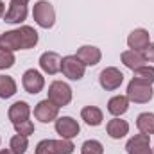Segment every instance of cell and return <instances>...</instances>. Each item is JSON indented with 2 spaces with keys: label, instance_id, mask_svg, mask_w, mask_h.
<instances>
[{
  "label": "cell",
  "instance_id": "4316f807",
  "mask_svg": "<svg viewBox=\"0 0 154 154\" xmlns=\"http://www.w3.org/2000/svg\"><path fill=\"white\" fill-rule=\"evenodd\" d=\"M14 63H16L14 54H13L11 50L0 48V70H7V68H11Z\"/></svg>",
  "mask_w": 154,
  "mask_h": 154
},
{
  "label": "cell",
  "instance_id": "7c38bea8",
  "mask_svg": "<svg viewBox=\"0 0 154 154\" xmlns=\"http://www.w3.org/2000/svg\"><path fill=\"white\" fill-rule=\"evenodd\" d=\"M149 43H151V36H149V31H145V29H134L129 36H127V45H129V48L131 50H145L147 47H149Z\"/></svg>",
  "mask_w": 154,
  "mask_h": 154
},
{
  "label": "cell",
  "instance_id": "3957f363",
  "mask_svg": "<svg viewBox=\"0 0 154 154\" xmlns=\"http://www.w3.org/2000/svg\"><path fill=\"white\" fill-rule=\"evenodd\" d=\"M48 100H52L59 108L68 106L72 102V88H70V84H66L63 81L50 82V86H48Z\"/></svg>",
  "mask_w": 154,
  "mask_h": 154
},
{
  "label": "cell",
  "instance_id": "d4e9b609",
  "mask_svg": "<svg viewBox=\"0 0 154 154\" xmlns=\"http://www.w3.org/2000/svg\"><path fill=\"white\" fill-rule=\"evenodd\" d=\"M34 152H36V154H59L57 142H56V140H50V138H47V140H41L38 145H36Z\"/></svg>",
  "mask_w": 154,
  "mask_h": 154
},
{
  "label": "cell",
  "instance_id": "ffe728a7",
  "mask_svg": "<svg viewBox=\"0 0 154 154\" xmlns=\"http://www.w3.org/2000/svg\"><path fill=\"white\" fill-rule=\"evenodd\" d=\"M127 109H129V99L125 95H115L108 100V111L113 116L124 115Z\"/></svg>",
  "mask_w": 154,
  "mask_h": 154
},
{
  "label": "cell",
  "instance_id": "5bb4252c",
  "mask_svg": "<svg viewBox=\"0 0 154 154\" xmlns=\"http://www.w3.org/2000/svg\"><path fill=\"white\" fill-rule=\"evenodd\" d=\"M7 116H9V120L13 122V125H14V124H20V122H23V120H29V116H31V106H29L25 100H18V102H14L13 106H9Z\"/></svg>",
  "mask_w": 154,
  "mask_h": 154
},
{
  "label": "cell",
  "instance_id": "9c48e42d",
  "mask_svg": "<svg viewBox=\"0 0 154 154\" xmlns=\"http://www.w3.org/2000/svg\"><path fill=\"white\" fill-rule=\"evenodd\" d=\"M22 86H23V90L27 93L36 95V93H39L45 88V77L41 75L38 70L31 68V70H27L23 74V77H22Z\"/></svg>",
  "mask_w": 154,
  "mask_h": 154
},
{
  "label": "cell",
  "instance_id": "cb8c5ba5",
  "mask_svg": "<svg viewBox=\"0 0 154 154\" xmlns=\"http://www.w3.org/2000/svg\"><path fill=\"white\" fill-rule=\"evenodd\" d=\"M134 75L133 79L136 81H142V82H147V84H154V66H142V68H136L133 72Z\"/></svg>",
  "mask_w": 154,
  "mask_h": 154
},
{
  "label": "cell",
  "instance_id": "e0dca14e",
  "mask_svg": "<svg viewBox=\"0 0 154 154\" xmlns=\"http://www.w3.org/2000/svg\"><path fill=\"white\" fill-rule=\"evenodd\" d=\"M0 48L5 50H22V39H20V32L18 29L14 31H7L0 36Z\"/></svg>",
  "mask_w": 154,
  "mask_h": 154
},
{
  "label": "cell",
  "instance_id": "5b68a950",
  "mask_svg": "<svg viewBox=\"0 0 154 154\" xmlns=\"http://www.w3.org/2000/svg\"><path fill=\"white\" fill-rule=\"evenodd\" d=\"M99 82L106 91H115L124 82V74L115 66H108L99 74Z\"/></svg>",
  "mask_w": 154,
  "mask_h": 154
},
{
  "label": "cell",
  "instance_id": "d6986e66",
  "mask_svg": "<svg viewBox=\"0 0 154 154\" xmlns=\"http://www.w3.org/2000/svg\"><path fill=\"white\" fill-rule=\"evenodd\" d=\"M81 118H82L88 125L97 127V125H100V124H102L104 115H102V111H100L97 106H86V108H82V109H81Z\"/></svg>",
  "mask_w": 154,
  "mask_h": 154
},
{
  "label": "cell",
  "instance_id": "ac0fdd59",
  "mask_svg": "<svg viewBox=\"0 0 154 154\" xmlns=\"http://www.w3.org/2000/svg\"><path fill=\"white\" fill-rule=\"evenodd\" d=\"M18 32H20V39H22V50H29L38 45V32L34 31V27L22 25L18 29Z\"/></svg>",
  "mask_w": 154,
  "mask_h": 154
},
{
  "label": "cell",
  "instance_id": "7a4b0ae2",
  "mask_svg": "<svg viewBox=\"0 0 154 154\" xmlns=\"http://www.w3.org/2000/svg\"><path fill=\"white\" fill-rule=\"evenodd\" d=\"M125 97L129 99V102H134V104H147L149 100H152V97H154L152 84H147V82L131 79V82L127 84V95H125Z\"/></svg>",
  "mask_w": 154,
  "mask_h": 154
},
{
  "label": "cell",
  "instance_id": "9a60e30c",
  "mask_svg": "<svg viewBox=\"0 0 154 154\" xmlns=\"http://www.w3.org/2000/svg\"><path fill=\"white\" fill-rule=\"evenodd\" d=\"M120 59H122V63L129 68V70H136V68H142V66H145V54L143 52H140V50H125V52H122V56H120Z\"/></svg>",
  "mask_w": 154,
  "mask_h": 154
},
{
  "label": "cell",
  "instance_id": "ba28073f",
  "mask_svg": "<svg viewBox=\"0 0 154 154\" xmlns=\"http://www.w3.org/2000/svg\"><path fill=\"white\" fill-rule=\"evenodd\" d=\"M125 151H127V154H154L151 149V136L143 134V133L134 134L125 143Z\"/></svg>",
  "mask_w": 154,
  "mask_h": 154
},
{
  "label": "cell",
  "instance_id": "603a6c76",
  "mask_svg": "<svg viewBox=\"0 0 154 154\" xmlns=\"http://www.w3.org/2000/svg\"><path fill=\"white\" fill-rule=\"evenodd\" d=\"M29 136H23V134H14L9 142V151L13 154H25L27 152V147H29Z\"/></svg>",
  "mask_w": 154,
  "mask_h": 154
},
{
  "label": "cell",
  "instance_id": "2e32d148",
  "mask_svg": "<svg viewBox=\"0 0 154 154\" xmlns=\"http://www.w3.org/2000/svg\"><path fill=\"white\" fill-rule=\"evenodd\" d=\"M106 131H108V134H109L113 140H120V138H124V136L129 133V124H127L125 120H120L118 116H115L113 120L108 122Z\"/></svg>",
  "mask_w": 154,
  "mask_h": 154
},
{
  "label": "cell",
  "instance_id": "f546056e",
  "mask_svg": "<svg viewBox=\"0 0 154 154\" xmlns=\"http://www.w3.org/2000/svg\"><path fill=\"white\" fill-rule=\"evenodd\" d=\"M145 59L149 63H154V43H149V47L145 48Z\"/></svg>",
  "mask_w": 154,
  "mask_h": 154
},
{
  "label": "cell",
  "instance_id": "83f0119b",
  "mask_svg": "<svg viewBox=\"0 0 154 154\" xmlns=\"http://www.w3.org/2000/svg\"><path fill=\"white\" fill-rule=\"evenodd\" d=\"M14 129L18 134H23V136H31L34 133V124L31 120H23L20 124H14Z\"/></svg>",
  "mask_w": 154,
  "mask_h": 154
},
{
  "label": "cell",
  "instance_id": "f1b7e54d",
  "mask_svg": "<svg viewBox=\"0 0 154 154\" xmlns=\"http://www.w3.org/2000/svg\"><path fill=\"white\" fill-rule=\"evenodd\" d=\"M57 142V149H59V154H72L75 145L72 143V140H66V138H59L56 140Z\"/></svg>",
  "mask_w": 154,
  "mask_h": 154
},
{
  "label": "cell",
  "instance_id": "44dd1931",
  "mask_svg": "<svg viewBox=\"0 0 154 154\" xmlns=\"http://www.w3.org/2000/svg\"><path fill=\"white\" fill-rule=\"evenodd\" d=\"M136 127L143 134H154V113H140L136 118Z\"/></svg>",
  "mask_w": 154,
  "mask_h": 154
},
{
  "label": "cell",
  "instance_id": "836d02e7",
  "mask_svg": "<svg viewBox=\"0 0 154 154\" xmlns=\"http://www.w3.org/2000/svg\"><path fill=\"white\" fill-rule=\"evenodd\" d=\"M0 2H2V0H0Z\"/></svg>",
  "mask_w": 154,
  "mask_h": 154
},
{
  "label": "cell",
  "instance_id": "8fae6325",
  "mask_svg": "<svg viewBox=\"0 0 154 154\" xmlns=\"http://www.w3.org/2000/svg\"><path fill=\"white\" fill-rule=\"evenodd\" d=\"M75 56L84 63V66H95V65H99L100 59H102L100 48H97V47H93V45H82V47L77 50Z\"/></svg>",
  "mask_w": 154,
  "mask_h": 154
},
{
  "label": "cell",
  "instance_id": "6da1fadb",
  "mask_svg": "<svg viewBox=\"0 0 154 154\" xmlns=\"http://www.w3.org/2000/svg\"><path fill=\"white\" fill-rule=\"evenodd\" d=\"M32 18L41 29H50L56 23V9L48 0H38L32 7Z\"/></svg>",
  "mask_w": 154,
  "mask_h": 154
},
{
  "label": "cell",
  "instance_id": "277c9868",
  "mask_svg": "<svg viewBox=\"0 0 154 154\" xmlns=\"http://www.w3.org/2000/svg\"><path fill=\"white\" fill-rule=\"evenodd\" d=\"M61 72L70 81H81L84 77L86 66H84V63L77 56H65L61 59Z\"/></svg>",
  "mask_w": 154,
  "mask_h": 154
},
{
  "label": "cell",
  "instance_id": "4dcf8cb0",
  "mask_svg": "<svg viewBox=\"0 0 154 154\" xmlns=\"http://www.w3.org/2000/svg\"><path fill=\"white\" fill-rule=\"evenodd\" d=\"M4 14H5V4H4V2H0V18H2Z\"/></svg>",
  "mask_w": 154,
  "mask_h": 154
},
{
  "label": "cell",
  "instance_id": "8992f818",
  "mask_svg": "<svg viewBox=\"0 0 154 154\" xmlns=\"http://www.w3.org/2000/svg\"><path fill=\"white\" fill-rule=\"evenodd\" d=\"M56 133L61 136V138H66V140H72L75 138L77 134L81 133V125L75 118L72 116H61L56 120Z\"/></svg>",
  "mask_w": 154,
  "mask_h": 154
},
{
  "label": "cell",
  "instance_id": "7402d4cb",
  "mask_svg": "<svg viewBox=\"0 0 154 154\" xmlns=\"http://www.w3.org/2000/svg\"><path fill=\"white\" fill-rule=\"evenodd\" d=\"M16 93V82L9 75H0V99H11Z\"/></svg>",
  "mask_w": 154,
  "mask_h": 154
},
{
  "label": "cell",
  "instance_id": "1f68e13d",
  "mask_svg": "<svg viewBox=\"0 0 154 154\" xmlns=\"http://www.w3.org/2000/svg\"><path fill=\"white\" fill-rule=\"evenodd\" d=\"M11 2H16V4H23V5H27L29 0H11Z\"/></svg>",
  "mask_w": 154,
  "mask_h": 154
},
{
  "label": "cell",
  "instance_id": "484cf974",
  "mask_svg": "<svg viewBox=\"0 0 154 154\" xmlns=\"http://www.w3.org/2000/svg\"><path fill=\"white\" fill-rule=\"evenodd\" d=\"M81 154H104V147L99 140H86L81 145Z\"/></svg>",
  "mask_w": 154,
  "mask_h": 154
},
{
  "label": "cell",
  "instance_id": "30bf717a",
  "mask_svg": "<svg viewBox=\"0 0 154 154\" xmlns=\"http://www.w3.org/2000/svg\"><path fill=\"white\" fill-rule=\"evenodd\" d=\"M61 59L63 57L57 52H43L39 56V68L48 75H56L61 72Z\"/></svg>",
  "mask_w": 154,
  "mask_h": 154
},
{
  "label": "cell",
  "instance_id": "52a82bcc",
  "mask_svg": "<svg viewBox=\"0 0 154 154\" xmlns=\"http://www.w3.org/2000/svg\"><path fill=\"white\" fill-rule=\"evenodd\" d=\"M57 115H59V106H56L48 99L39 100L38 104H36V108H34V116L38 118L39 122H43V124L57 120Z\"/></svg>",
  "mask_w": 154,
  "mask_h": 154
},
{
  "label": "cell",
  "instance_id": "4fadbf2b",
  "mask_svg": "<svg viewBox=\"0 0 154 154\" xmlns=\"http://www.w3.org/2000/svg\"><path fill=\"white\" fill-rule=\"evenodd\" d=\"M25 18H27V5L16 4V2H11L5 14H4L5 23H23Z\"/></svg>",
  "mask_w": 154,
  "mask_h": 154
},
{
  "label": "cell",
  "instance_id": "d6a6232c",
  "mask_svg": "<svg viewBox=\"0 0 154 154\" xmlns=\"http://www.w3.org/2000/svg\"><path fill=\"white\" fill-rule=\"evenodd\" d=\"M0 154H13L9 149H0Z\"/></svg>",
  "mask_w": 154,
  "mask_h": 154
}]
</instances>
